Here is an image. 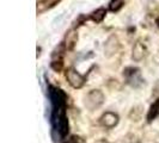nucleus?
<instances>
[{"label": "nucleus", "instance_id": "nucleus-8", "mask_svg": "<svg viewBox=\"0 0 159 143\" xmlns=\"http://www.w3.org/2000/svg\"><path fill=\"white\" fill-rule=\"evenodd\" d=\"M61 0H41L37 4V12L42 13L44 11H47L48 8H52L53 6H55L57 2H60Z\"/></svg>", "mask_w": 159, "mask_h": 143}, {"label": "nucleus", "instance_id": "nucleus-14", "mask_svg": "<svg viewBox=\"0 0 159 143\" xmlns=\"http://www.w3.org/2000/svg\"><path fill=\"white\" fill-rule=\"evenodd\" d=\"M157 24H158V26H159V17L157 18Z\"/></svg>", "mask_w": 159, "mask_h": 143}, {"label": "nucleus", "instance_id": "nucleus-3", "mask_svg": "<svg viewBox=\"0 0 159 143\" xmlns=\"http://www.w3.org/2000/svg\"><path fill=\"white\" fill-rule=\"evenodd\" d=\"M66 79L73 88H81L85 84V76L78 73L74 68H68L66 71Z\"/></svg>", "mask_w": 159, "mask_h": 143}, {"label": "nucleus", "instance_id": "nucleus-5", "mask_svg": "<svg viewBox=\"0 0 159 143\" xmlns=\"http://www.w3.org/2000/svg\"><path fill=\"white\" fill-rule=\"evenodd\" d=\"M101 123L102 125L108 129H111V128L116 127L117 123H119V116L114 112H105L103 116L101 117Z\"/></svg>", "mask_w": 159, "mask_h": 143}, {"label": "nucleus", "instance_id": "nucleus-9", "mask_svg": "<svg viewBox=\"0 0 159 143\" xmlns=\"http://www.w3.org/2000/svg\"><path fill=\"white\" fill-rule=\"evenodd\" d=\"M158 115H159V98L151 105L150 111L147 113V120L151 122V120H153Z\"/></svg>", "mask_w": 159, "mask_h": 143}, {"label": "nucleus", "instance_id": "nucleus-4", "mask_svg": "<svg viewBox=\"0 0 159 143\" xmlns=\"http://www.w3.org/2000/svg\"><path fill=\"white\" fill-rule=\"evenodd\" d=\"M123 75L126 76L127 82L129 85H132L133 87H139L141 84H143V78H141V74L140 71L138 68H133V67H129L127 68Z\"/></svg>", "mask_w": 159, "mask_h": 143}, {"label": "nucleus", "instance_id": "nucleus-7", "mask_svg": "<svg viewBox=\"0 0 159 143\" xmlns=\"http://www.w3.org/2000/svg\"><path fill=\"white\" fill-rule=\"evenodd\" d=\"M117 47H119V43H117V40L111 36V37H109V40L107 41V43H105V53H107V55L108 56H111L116 50H117Z\"/></svg>", "mask_w": 159, "mask_h": 143}, {"label": "nucleus", "instance_id": "nucleus-6", "mask_svg": "<svg viewBox=\"0 0 159 143\" xmlns=\"http://www.w3.org/2000/svg\"><path fill=\"white\" fill-rule=\"evenodd\" d=\"M145 54H146L145 47H143L141 43L138 42L135 46H134V48H133V55H132L133 60L134 61H141L143 57H145Z\"/></svg>", "mask_w": 159, "mask_h": 143}, {"label": "nucleus", "instance_id": "nucleus-11", "mask_svg": "<svg viewBox=\"0 0 159 143\" xmlns=\"http://www.w3.org/2000/svg\"><path fill=\"white\" fill-rule=\"evenodd\" d=\"M105 15H107V11H105L104 8H98V10H96L95 12L92 13L91 19H92L93 22H96V23H101L104 19Z\"/></svg>", "mask_w": 159, "mask_h": 143}, {"label": "nucleus", "instance_id": "nucleus-2", "mask_svg": "<svg viewBox=\"0 0 159 143\" xmlns=\"http://www.w3.org/2000/svg\"><path fill=\"white\" fill-rule=\"evenodd\" d=\"M104 102V94L99 89H93L89 92L85 97V106L89 110H95L98 109Z\"/></svg>", "mask_w": 159, "mask_h": 143}, {"label": "nucleus", "instance_id": "nucleus-10", "mask_svg": "<svg viewBox=\"0 0 159 143\" xmlns=\"http://www.w3.org/2000/svg\"><path fill=\"white\" fill-rule=\"evenodd\" d=\"M77 40H78V35L75 33V32L71 30V31L67 32V35H66V47L68 48V49H72L73 46L77 43Z\"/></svg>", "mask_w": 159, "mask_h": 143}, {"label": "nucleus", "instance_id": "nucleus-12", "mask_svg": "<svg viewBox=\"0 0 159 143\" xmlns=\"http://www.w3.org/2000/svg\"><path fill=\"white\" fill-rule=\"evenodd\" d=\"M123 5H125V0H111L110 4H109V8H110V11H112V12H116Z\"/></svg>", "mask_w": 159, "mask_h": 143}, {"label": "nucleus", "instance_id": "nucleus-1", "mask_svg": "<svg viewBox=\"0 0 159 143\" xmlns=\"http://www.w3.org/2000/svg\"><path fill=\"white\" fill-rule=\"evenodd\" d=\"M49 99L52 103V125L59 138L62 140L68 132V120L66 115V94L57 87H49Z\"/></svg>", "mask_w": 159, "mask_h": 143}, {"label": "nucleus", "instance_id": "nucleus-13", "mask_svg": "<svg viewBox=\"0 0 159 143\" xmlns=\"http://www.w3.org/2000/svg\"><path fill=\"white\" fill-rule=\"evenodd\" d=\"M66 143H83V141L80 140L79 137H75V136H73L71 138H68V141Z\"/></svg>", "mask_w": 159, "mask_h": 143}]
</instances>
